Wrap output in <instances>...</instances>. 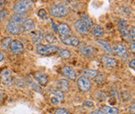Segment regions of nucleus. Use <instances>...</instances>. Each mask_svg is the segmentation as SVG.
<instances>
[{
    "instance_id": "f257e3e1",
    "label": "nucleus",
    "mask_w": 135,
    "mask_h": 114,
    "mask_svg": "<svg viewBox=\"0 0 135 114\" xmlns=\"http://www.w3.org/2000/svg\"><path fill=\"white\" fill-rule=\"evenodd\" d=\"M49 13L54 18L66 17L70 13V8L64 3H59L51 5L49 8Z\"/></svg>"
},
{
    "instance_id": "f03ea898",
    "label": "nucleus",
    "mask_w": 135,
    "mask_h": 114,
    "mask_svg": "<svg viewBox=\"0 0 135 114\" xmlns=\"http://www.w3.org/2000/svg\"><path fill=\"white\" fill-rule=\"evenodd\" d=\"M33 7V0H19L13 6V11L15 13L26 14L28 11L31 10Z\"/></svg>"
},
{
    "instance_id": "7ed1b4c3",
    "label": "nucleus",
    "mask_w": 135,
    "mask_h": 114,
    "mask_svg": "<svg viewBox=\"0 0 135 114\" xmlns=\"http://www.w3.org/2000/svg\"><path fill=\"white\" fill-rule=\"evenodd\" d=\"M59 47L53 45H38L37 46V53L40 55H48L51 53H57L59 51Z\"/></svg>"
},
{
    "instance_id": "20e7f679",
    "label": "nucleus",
    "mask_w": 135,
    "mask_h": 114,
    "mask_svg": "<svg viewBox=\"0 0 135 114\" xmlns=\"http://www.w3.org/2000/svg\"><path fill=\"white\" fill-rule=\"evenodd\" d=\"M57 30H58L57 33H59V38L61 40L69 37L71 34V30L69 28V26L65 23H62L57 26Z\"/></svg>"
},
{
    "instance_id": "39448f33",
    "label": "nucleus",
    "mask_w": 135,
    "mask_h": 114,
    "mask_svg": "<svg viewBox=\"0 0 135 114\" xmlns=\"http://www.w3.org/2000/svg\"><path fill=\"white\" fill-rule=\"evenodd\" d=\"M77 84L79 86V89L83 92L89 91L91 87V82L89 81V79L88 78V77H86L84 76H82L78 78Z\"/></svg>"
},
{
    "instance_id": "423d86ee",
    "label": "nucleus",
    "mask_w": 135,
    "mask_h": 114,
    "mask_svg": "<svg viewBox=\"0 0 135 114\" xmlns=\"http://www.w3.org/2000/svg\"><path fill=\"white\" fill-rule=\"evenodd\" d=\"M9 48L12 51V53L15 54H20L23 53V51H24V48L22 43L18 40H12L11 43H10Z\"/></svg>"
},
{
    "instance_id": "0eeeda50",
    "label": "nucleus",
    "mask_w": 135,
    "mask_h": 114,
    "mask_svg": "<svg viewBox=\"0 0 135 114\" xmlns=\"http://www.w3.org/2000/svg\"><path fill=\"white\" fill-rule=\"evenodd\" d=\"M74 28L77 31V33H79L81 35H87L89 33V29L87 28L85 23L81 19L77 20L74 23Z\"/></svg>"
},
{
    "instance_id": "6e6552de",
    "label": "nucleus",
    "mask_w": 135,
    "mask_h": 114,
    "mask_svg": "<svg viewBox=\"0 0 135 114\" xmlns=\"http://www.w3.org/2000/svg\"><path fill=\"white\" fill-rule=\"evenodd\" d=\"M6 29L10 34H13V35H18L20 32H21L20 25L14 23L13 22H10V21L6 25Z\"/></svg>"
},
{
    "instance_id": "1a4fd4ad",
    "label": "nucleus",
    "mask_w": 135,
    "mask_h": 114,
    "mask_svg": "<svg viewBox=\"0 0 135 114\" xmlns=\"http://www.w3.org/2000/svg\"><path fill=\"white\" fill-rule=\"evenodd\" d=\"M1 81L3 84L5 85H9L12 83L13 82V77L12 73L8 69H5L1 73Z\"/></svg>"
},
{
    "instance_id": "9d476101",
    "label": "nucleus",
    "mask_w": 135,
    "mask_h": 114,
    "mask_svg": "<svg viewBox=\"0 0 135 114\" xmlns=\"http://www.w3.org/2000/svg\"><path fill=\"white\" fill-rule=\"evenodd\" d=\"M62 72L64 76H66L68 78H69L71 80H75L76 79V73L74 70L71 68L69 66H64L62 68Z\"/></svg>"
},
{
    "instance_id": "9b49d317",
    "label": "nucleus",
    "mask_w": 135,
    "mask_h": 114,
    "mask_svg": "<svg viewBox=\"0 0 135 114\" xmlns=\"http://www.w3.org/2000/svg\"><path fill=\"white\" fill-rule=\"evenodd\" d=\"M62 43L65 45L68 46H73V47H78L79 45V39L76 38V37H72V36H69V37L66 38L65 39L62 40Z\"/></svg>"
},
{
    "instance_id": "f8f14e48",
    "label": "nucleus",
    "mask_w": 135,
    "mask_h": 114,
    "mask_svg": "<svg viewBox=\"0 0 135 114\" xmlns=\"http://www.w3.org/2000/svg\"><path fill=\"white\" fill-rule=\"evenodd\" d=\"M22 29L25 32H30L35 29V23L32 19H26L22 23Z\"/></svg>"
},
{
    "instance_id": "ddd939ff",
    "label": "nucleus",
    "mask_w": 135,
    "mask_h": 114,
    "mask_svg": "<svg viewBox=\"0 0 135 114\" xmlns=\"http://www.w3.org/2000/svg\"><path fill=\"white\" fill-rule=\"evenodd\" d=\"M80 52H81V53L85 57H92L94 54L95 50L92 46L84 45L80 48Z\"/></svg>"
},
{
    "instance_id": "4468645a",
    "label": "nucleus",
    "mask_w": 135,
    "mask_h": 114,
    "mask_svg": "<svg viewBox=\"0 0 135 114\" xmlns=\"http://www.w3.org/2000/svg\"><path fill=\"white\" fill-rule=\"evenodd\" d=\"M26 19H27V15H26V14L16 13L15 15H13V17H11V18H10L9 21L20 25L21 23H23Z\"/></svg>"
},
{
    "instance_id": "2eb2a0df",
    "label": "nucleus",
    "mask_w": 135,
    "mask_h": 114,
    "mask_svg": "<svg viewBox=\"0 0 135 114\" xmlns=\"http://www.w3.org/2000/svg\"><path fill=\"white\" fill-rule=\"evenodd\" d=\"M96 43L100 47V48L106 52L108 54H112L113 53V49L111 48V46L108 44L106 41H103V40H97L96 41Z\"/></svg>"
},
{
    "instance_id": "dca6fc26",
    "label": "nucleus",
    "mask_w": 135,
    "mask_h": 114,
    "mask_svg": "<svg viewBox=\"0 0 135 114\" xmlns=\"http://www.w3.org/2000/svg\"><path fill=\"white\" fill-rule=\"evenodd\" d=\"M103 63L106 67L109 68H116L118 66L117 61L113 58H109V57H103Z\"/></svg>"
},
{
    "instance_id": "f3484780",
    "label": "nucleus",
    "mask_w": 135,
    "mask_h": 114,
    "mask_svg": "<svg viewBox=\"0 0 135 114\" xmlns=\"http://www.w3.org/2000/svg\"><path fill=\"white\" fill-rule=\"evenodd\" d=\"M113 52L116 53V55L119 57H125L127 55V48L125 46L122 44L116 45L113 48Z\"/></svg>"
},
{
    "instance_id": "a211bd4d",
    "label": "nucleus",
    "mask_w": 135,
    "mask_h": 114,
    "mask_svg": "<svg viewBox=\"0 0 135 114\" xmlns=\"http://www.w3.org/2000/svg\"><path fill=\"white\" fill-rule=\"evenodd\" d=\"M34 78L37 81L39 84L45 86L48 83V77L44 73H41V72H36L34 74Z\"/></svg>"
},
{
    "instance_id": "6ab92c4d",
    "label": "nucleus",
    "mask_w": 135,
    "mask_h": 114,
    "mask_svg": "<svg viewBox=\"0 0 135 114\" xmlns=\"http://www.w3.org/2000/svg\"><path fill=\"white\" fill-rule=\"evenodd\" d=\"M57 86H58V88L60 91H68L69 89V82L67 79H60L58 81V83H57Z\"/></svg>"
},
{
    "instance_id": "aec40b11",
    "label": "nucleus",
    "mask_w": 135,
    "mask_h": 114,
    "mask_svg": "<svg viewBox=\"0 0 135 114\" xmlns=\"http://www.w3.org/2000/svg\"><path fill=\"white\" fill-rule=\"evenodd\" d=\"M92 33L96 38H102L103 36V29L99 25H94L92 28Z\"/></svg>"
},
{
    "instance_id": "412c9836",
    "label": "nucleus",
    "mask_w": 135,
    "mask_h": 114,
    "mask_svg": "<svg viewBox=\"0 0 135 114\" xmlns=\"http://www.w3.org/2000/svg\"><path fill=\"white\" fill-rule=\"evenodd\" d=\"M101 111L104 114H118V110L117 107H108V106H103L101 108Z\"/></svg>"
},
{
    "instance_id": "4be33fe9",
    "label": "nucleus",
    "mask_w": 135,
    "mask_h": 114,
    "mask_svg": "<svg viewBox=\"0 0 135 114\" xmlns=\"http://www.w3.org/2000/svg\"><path fill=\"white\" fill-rule=\"evenodd\" d=\"M83 73H84V77H88V78H94L96 77L98 75V71L96 70H92V69H87V70H84L83 72Z\"/></svg>"
},
{
    "instance_id": "5701e85b",
    "label": "nucleus",
    "mask_w": 135,
    "mask_h": 114,
    "mask_svg": "<svg viewBox=\"0 0 135 114\" xmlns=\"http://www.w3.org/2000/svg\"><path fill=\"white\" fill-rule=\"evenodd\" d=\"M44 36L43 35L42 32H38L33 37V43L34 44H39L43 41Z\"/></svg>"
},
{
    "instance_id": "b1692460",
    "label": "nucleus",
    "mask_w": 135,
    "mask_h": 114,
    "mask_svg": "<svg viewBox=\"0 0 135 114\" xmlns=\"http://www.w3.org/2000/svg\"><path fill=\"white\" fill-rule=\"evenodd\" d=\"M44 38L46 42L48 43H49V44H53V43H55L57 42L56 37H55L54 35H53V34L48 33V34H46Z\"/></svg>"
},
{
    "instance_id": "393cba45",
    "label": "nucleus",
    "mask_w": 135,
    "mask_h": 114,
    "mask_svg": "<svg viewBox=\"0 0 135 114\" xmlns=\"http://www.w3.org/2000/svg\"><path fill=\"white\" fill-rule=\"evenodd\" d=\"M59 54L64 59H68L71 57V53L67 49H59Z\"/></svg>"
},
{
    "instance_id": "a878e982",
    "label": "nucleus",
    "mask_w": 135,
    "mask_h": 114,
    "mask_svg": "<svg viewBox=\"0 0 135 114\" xmlns=\"http://www.w3.org/2000/svg\"><path fill=\"white\" fill-rule=\"evenodd\" d=\"M12 42V38H5L2 41V48L5 50H8L10 47V43Z\"/></svg>"
},
{
    "instance_id": "bb28decb",
    "label": "nucleus",
    "mask_w": 135,
    "mask_h": 114,
    "mask_svg": "<svg viewBox=\"0 0 135 114\" xmlns=\"http://www.w3.org/2000/svg\"><path fill=\"white\" fill-rule=\"evenodd\" d=\"M81 20L85 23V25L87 26V28H89V30L93 28V23L92 19H90L89 18H88V17H83V18Z\"/></svg>"
},
{
    "instance_id": "cd10ccee",
    "label": "nucleus",
    "mask_w": 135,
    "mask_h": 114,
    "mask_svg": "<svg viewBox=\"0 0 135 114\" xmlns=\"http://www.w3.org/2000/svg\"><path fill=\"white\" fill-rule=\"evenodd\" d=\"M52 94L54 95V97H58L59 100H63V99H64V95L63 92L60 91V90H55V91H53V92H52Z\"/></svg>"
},
{
    "instance_id": "c85d7f7f",
    "label": "nucleus",
    "mask_w": 135,
    "mask_h": 114,
    "mask_svg": "<svg viewBox=\"0 0 135 114\" xmlns=\"http://www.w3.org/2000/svg\"><path fill=\"white\" fill-rule=\"evenodd\" d=\"M29 85L31 87V88H32L33 90H34L35 92H41V87L37 84V83H35V82H29Z\"/></svg>"
},
{
    "instance_id": "c756f323",
    "label": "nucleus",
    "mask_w": 135,
    "mask_h": 114,
    "mask_svg": "<svg viewBox=\"0 0 135 114\" xmlns=\"http://www.w3.org/2000/svg\"><path fill=\"white\" fill-rule=\"evenodd\" d=\"M8 15V11L7 9H1L0 10V21L3 20Z\"/></svg>"
},
{
    "instance_id": "7c9ffc66",
    "label": "nucleus",
    "mask_w": 135,
    "mask_h": 114,
    "mask_svg": "<svg viewBox=\"0 0 135 114\" xmlns=\"http://www.w3.org/2000/svg\"><path fill=\"white\" fill-rule=\"evenodd\" d=\"M38 15L41 18L44 19V18H47V11H46V10H44V9H40L39 11H38Z\"/></svg>"
},
{
    "instance_id": "2f4dec72",
    "label": "nucleus",
    "mask_w": 135,
    "mask_h": 114,
    "mask_svg": "<svg viewBox=\"0 0 135 114\" xmlns=\"http://www.w3.org/2000/svg\"><path fill=\"white\" fill-rule=\"evenodd\" d=\"M54 114H70L68 111L62 109V108H59V109H56L54 112Z\"/></svg>"
},
{
    "instance_id": "473e14b6",
    "label": "nucleus",
    "mask_w": 135,
    "mask_h": 114,
    "mask_svg": "<svg viewBox=\"0 0 135 114\" xmlns=\"http://www.w3.org/2000/svg\"><path fill=\"white\" fill-rule=\"evenodd\" d=\"M50 102H51L52 104H54V105H58L59 103L60 102V100L59 99L58 97H51Z\"/></svg>"
},
{
    "instance_id": "72a5a7b5",
    "label": "nucleus",
    "mask_w": 135,
    "mask_h": 114,
    "mask_svg": "<svg viewBox=\"0 0 135 114\" xmlns=\"http://www.w3.org/2000/svg\"><path fill=\"white\" fill-rule=\"evenodd\" d=\"M128 33H129V36H130V38H132L133 41H134V38H135V28H134V27H131V29Z\"/></svg>"
},
{
    "instance_id": "f704fd0d",
    "label": "nucleus",
    "mask_w": 135,
    "mask_h": 114,
    "mask_svg": "<svg viewBox=\"0 0 135 114\" xmlns=\"http://www.w3.org/2000/svg\"><path fill=\"white\" fill-rule=\"evenodd\" d=\"M93 102H91V101H86V102H84V107H93Z\"/></svg>"
},
{
    "instance_id": "c9c22d12",
    "label": "nucleus",
    "mask_w": 135,
    "mask_h": 114,
    "mask_svg": "<svg viewBox=\"0 0 135 114\" xmlns=\"http://www.w3.org/2000/svg\"><path fill=\"white\" fill-rule=\"evenodd\" d=\"M100 96H102V99H105L106 97H107L106 93L103 92H97V97H100Z\"/></svg>"
},
{
    "instance_id": "e433bc0d",
    "label": "nucleus",
    "mask_w": 135,
    "mask_h": 114,
    "mask_svg": "<svg viewBox=\"0 0 135 114\" xmlns=\"http://www.w3.org/2000/svg\"><path fill=\"white\" fill-rule=\"evenodd\" d=\"M129 67H130L131 68H133V69H134L135 68V60L134 59H133L130 63H129Z\"/></svg>"
},
{
    "instance_id": "4c0bfd02",
    "label": "nucleus",
    "mask_w": 135,
    "mask_h": 114,
    "mask_svg": "<svg viewBox=\"0 0 135 114\" xmlns=\"http://www.w3.org/2000/svg\"><path fill=\"white\" fill-rule=\"evenodd\" d=\"M91 114H104L101 110H95V111H93L91 112Z\"/></svg>"
},
{
    "instance_id": "58836bf2",
    "label": "nucleus",
    "mask_w": 135,
    "mask_h": 114,
    "mask_svg": "<svg viewBox=\"0 0 135 114\" xmlns=\"http://www.w3.org/2000/svg\"><path fill=\"white\" fill-rule=\"evenodd\" d=\"M3 58H4L3 53H1V52H0V63H1V62L3 60Z\"/></svg>"
},
{
    "instance_id": "ea45409f",
    "label": "nucleus",
    "mask_w": 135,
    "mask_h": 114,
    "mask_svg": "<svg viewBox=\"0 0 135 114\" xmlns=\"http://www.w3.org/2000/svg\"><path fill=\"white\" fill-rule=\"evenodd\" d=\"M134 41H133V43H132V48H131V49H132V52L133 53H134V50H135V48H134Z\"/></svg>"
},
{
    "instance_id": "a19ab883",
    "label": "nucleus",
    "mask_w": 135,
    "mask_h": 114,
    "mask_svg": "<svg viewBox=\"0 0 135 114\" xmlns=\"http://www.w3.org/2000/svg\"><path fill=\"white\" fill-rule=\"evenodd\" d=\"M4 4V0H0V8H2Z\"/></svg>"
},
{
    "instance_id": "79ce46f5",
    "label": "nucleus",
    "mask_w": 135,
    "mask_h": 114,
    "mask_svg": "<svg viewBox=\"0 0 135 114\" xmlns=\"http://www.w3.org/2000/svg\"><path fill=\"white\" fill-rule=\"evenodd\" d=\"M64 1L68 2V3H71V2H74V0H64Z\"/></svg>"
},
{
    "instance_id": "37998d69",
    "label": "nucleus",
    "mask_w": 135,
    "mask_h": 114,
    "mask_svg": "<svg viewBox=\"0 0 135 114\" xmlns=\"http://www.w3.org/2000/svg\"><path fill=\"white\" fill-rule=\"evenodd\" d=\"M2 99H3V95L0 94V101H2Z\"/></svg>"
},
{
    "instance_id": "c03bdc74",
    "label": "nucleus",
    "mask_w": 135,
    "mask_h": 114,
    "mask_svg": "<svg viewBox=\"0 0 135 114\" xmlns=\"http://www.w3.org/2000/svg\"><path fill=\"white\" fill-rule=\"evenodd\" d=\"M127 1H128V0H127Z\"/></svg>"
}]
</instances>
